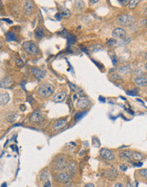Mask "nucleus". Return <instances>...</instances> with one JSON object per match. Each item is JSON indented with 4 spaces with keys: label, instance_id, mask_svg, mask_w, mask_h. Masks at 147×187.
I'll return each mask as SVG.
<instances>
[{
    "label": "nucleus",
    "instance_id": "f257e3e1",
    "mask_svg": "<svg viewBox=\"0 0 147 187\" xmlns=\"http://www.w3.org/2000/svg\"><path fill=\"white\" fill-rule=\"evenodd\" d=\"M54 93V87L49 83H44L40 86L38 90V95L40 98H48Z\"/></svg>",
    "mask_w": 147,
    "mask_h": 187
},
{
    "label": "nucleus",
    "instance_id": "f03ea898",
    "mask_svg": "<svg viewBox=\"0 0 147 187\" xmlns=\"http://www.w3.org/2000/svg\"><path fill=\"white\" fill-rule=\"evenodd\" d=\"M22 48L26 53L29 54L31 55H35L39 54V48L36 45V43L33 41H27L22 44Z\"/></svg>",
    "mask_w": 147,
    "mask_h": 187
},
{
    "label": "nucleus",
    "instance_id": "7ed1b4c3",
    "mask_svg": "<svg viewBox=\"0 0 147 187\" xmlns=\"http://www.w3.org/2000/svg\"><path fill=\"white\" fill-rule=\"evenodd\" d=\"M134 19L128 15H121L117 18V22L124 26H129L134 22Z\"/></svg>",
    "mask_w": 147,
    "mask_h": 187
},
{
    "label": "nucleus",
    "instance_id": "20e7f679",
    "mask_svg": "<svg viewBox=\"0 0 147 187\" xmlns=\"http://www.w3.org/2000/svg\"><path fill=\"white\" fill-rule=\"evenodd\" d=\"M99 153H100V156H101L103 159H105V160L112 161L115 159L114 154L112 153L111 150H110L108 149H105V148L101 149Z\"/></svg>",
    "mask_w": 147,
    "mask_h": 187
},
{
    "label": "nucleus",
    "instance_id": "39448f33",
    "mask_svg": "<svg viewBox=\"0 0 147 187\" xmlns=\"http://www.w3.org/2000/svg\"><path fill=\"white\" fill-rule=\"evenodd\" d=\"M66 168V162L64 157H60L55 162V169L57 171H62Z\"/></svg>",
    "mask_w": 147,
    "mask_h": 187
},
{
    "label": "nucleus",
    "instance_id": "423d86ee",
    "mask_svg": "<svg viewBox=\"0 0 147 187\" xmlns=\"http://www.w3.org/2000/svg\"><path fill=\"white\" fill-rule=\"evenodd\" d=\"M44 117L40 112H34L30 117V122L32 123H40L43 122Z\"/></svg>",
    "mask_w": 147,
    "mask_h": 187
},
{
    "label": "nucleus",
    "instance_id": "0eeeda50",
    "mask_svg": "<svg viewBox=\"0 0 147 187\" xmlns=\"http://www.w3.org/2000/svg\"><path fill=\"white\" fill-rule=\"evenodd\" d=\"M125 35L126 31L122 27H117L112 31V37L114 38H122Z\"/></svg>",
    "mask_w": 147,
    "mask_h": 187
},
{
    "label": "nucleus",
    "instance_id": "6e6552de",
    "mask_svg": "<svg viewBox=\"0 0 147 187\" xmlns=\"http://www.w3.org/2000/svg\"><path fill=\"white\" fill-rule=\"evenodd\" d=\"M90 104V101L88 100L87 98H81L77 101V103H76V107L78 109H81V110H83V109H86Z\"/></svg>",
    "mask_w": 147,
    "mask_h": 187
},
{
    "label": "nucleus",
    "instance_id": "1a4fd4ad",
    "mask_svg": "<svg viewBox=\"0 0 147 187\" xmlns=\"http://www.w3.org/2000/svg\"><path fill=\"white\" fill-rule=\"evenodd\" d=\"M34 7H35V5H34V3L33 1H27L26 4H25V10H24L25 15L26 16L31 15L34 10Z\"/></svg>",
    "mask_w": 147,
    "mask_h": 187
},
{
    "label": "nucleus",
    "instance_id": "9d476101",
    "mask_svg": "<svg viewBox=\"0 0 147 187\" xmlns=\"http://www.w3.org/2000/svg\"><path fill=\"white\" fill-rule=\"evenodd\" d=\"M134 83L138 87H140V88H143V87H146L147 84V79L146 77H143V76H140V77H137L134 80Z\"/></svg>",
    "mask_w": 147,
    "mask_h": 187
},
{
    "label": "nucleus",
    "instance_id": "9b49d317",
    "mask_svg": "<svg viewBox=\"0 0 147 187\" xmlns=\"http://www.w3.org/2000/svg\"><path fill=\"white\" fill-rule=\"evenodd\" d=\"M58 180L62 183H70L71 182V176L67 173H60L58 176Z\"/></svg>",
    "mask_w": 147,
    "mask_h": 187
},
{
    "label": "nucleus",
    "instance_id": "f8f14e48",
    "mask_svg": "<svg viewBox=\"0 0 147 187\" xmlns=\"http://www.w3.org/2000/svg\"><path fill=\"white\" fill-rule=\"evenodd\" d=\"M66 97V93L65 92H59L57 94H55V95L53 97V101L56 102H61L63 101Z\"/></svg>",
    "mask_w": 147,
    "mask_h": 187
},
{
    "label": "nucleus",
    "instance_id": "ddd939ff",
    "mask_svg": "<svg viewBox=\"0 0 147 187\" xmlns=\"http://www.w3.org/2000/svg\"><path fill=\"white\" fill-rule=\"evenodd\" d=\"M66 168L68 169L69 174L71 175H74L76 174V172H77V168H76V164L74 162H70L69 164L66 166Z\"/></svg>",
    "mask_w": 147,
    "mask_h": 187
},
{
    "label": "nucleus",
    "instance_id": "4468645a",
    "mask_svg": "<svg viewBox=\"0 0 147 187\" xmlns=\"http://www.w3.org/2000/svg\"><path fill=\"white\" fill-rule=\"evenodd\" d=\"M66 125V120L65 119H60V120H57L55 123L54 124V128L55 130H60L63 128H65V126Z\"/></svg>",
    "mask_w": 147,
    "mask_h": 187
},
{
    "label": "nucleus",
    "instance_id": "2eb2a0df",
    "mask_svg": "<svg viewBox=\"0 0 147 187\" xmlns=\"http://www.w3.org/2000/svg\"><path fill=\"white\" fill-rule=\"evenodd\" d=\"M131 155H132V151L128 150H126L123 151H121L119 154L120 158L121 160L122 161H128L131 158Z\"/></svg>",
    "mask_w": 147,
    "mask_h": 187
},
{
    "label": "nucleus",
    "instance_id": "dca6fc26",
    "mask_svg": "<svg viewBox=\"0 0 147 187\" xmlns=\"http://www.w3.org/2000/svg\"><path fill=\"white\" fill-rule=\"evenodd\" d=\"M32 72H33V74L38 79H43L45 77V72L42 71V70H39L38 68H32Z\"/></svg>",
    "mask_w": 147,
    "mask_h": 187
},
{
    "label": "nucleus",
    "instance_id": "f3484780",
    "mask_svg": "<svg viewBox=\"0 0 147 187\" xmlns=\"http://www.w3.org/2000/svg\"><path fill=\"white\" fill-rule=\"evenodd\" d=\"M10 101V95L8 93L0 95V106H4Z\"/></svg>",
    "mask_w": 147,
    "mask_h": 187
},
{
    "label": "nucleus",
    "instance_id": "a211bd4d",
    "mask_svg": "<svg viewBox=\"0 0 147 187\" xmlns=\"http://www.w3.org/2000/svg\"><path fill=\"white\" fill-rule=\"evenodd\" d=\"M106 175L108 176V178L111 179V180H114L116 179L117 175H118V172L117 171L115 168H111V169H109L106 172Z\"/></svg>",
    "mask_w": 147,
    "mask_h": 187
},
{
    "label": "nucleus",
    "instance_id": "6ab92c4d",
    "mask_svg": "<svg viewBox=\"0 0 147 187\" xmlns=\"http://www.w3.org/2000/svg\"><path fill=\"white\" fill-rule=\"evenodd\" d=\"M35 36L38 37V39H41V38H43L44 36V28L41 27H38L36 28V30H35Z\"/></svg>",
    "mask_w": 147,
    "mask_h": 187
},
{
    "label": "nucleus",
    "instance_id": "aec40b11",
    "mask_svg": "<svg viewBox=\"0 0 147 187\" xmlns=\"http://www.w3.org/2000/svg\"><path fill=\"white\" fill-rule=\"evenodd\" d=\"M12 83H13V80L11 79L10 77H6L1 82V87L8 88V87H10L12 85Z\"/></svg>",
    "mask_w": 147,
    "mask_h": 187
},
{
    "label": "nucleus",
    "instance_id": "412c9836",
    "mask_svg": "<svg viewBox=\"0 0 147 187\" xmlns=\"http://www.w3.org/2000/svg\"><path fill=\"white\" fill-rule=\"evenodd\" d=\"M131 158H133L134 160L135 161H141L144 158V156L140 152H138V151H134L132 152V155H131Z\"/></svg>",
    "mask_w": 147,
    "mask_h": 187
},
{
    "label": "nucleus",
    "instance_id": "4be33fe9",
    "mask_svg": "<svg viewBox=\"0 0 147 187\" xmlns=\"http://www.w3.org/2000/svg\"><path fill=\"white\" fill-rule=\"evenodd\" d=\"M131 71V67L129 66H122L118 69V73L120 74H127V73H129Z\"/></svg>",
    "mask_w": 147,
    "mask_h": 187
},
{
    "label": "nucleus",
    "instance_id": "5701e85b",
    "mask_svg": "<svg viewBox=\"0 0 147 187\" xmlns=\"http://www.w3.org/2000/svg\"><path fill=\"white\" fill-rule=\"evenodd\" d=\"M6 40L9 41V42L16 41V40H17L16 35L13 32H8V33H6Z\"/></svg>",
    "mask_w": 147,
    "mask_h": 187
},
{
    "label": "nucleus",
    "instance_id": "b1692460",
    "mask_svg": "<svg viewBox=\"0 0 147 187\" xmlns=\"http://www.w3.org/2000/svg\"><path fill=\"white\" fill-rule=\"evenodd\" d=\"M58 16H60L61 17H65V18H67V17H69L70 15H71V12L69 10H67V9H65L64 10L60 11L59 14H57Z\"/></svg>",
    "mask_w": 147,
    "mask_h": 187
},
{
    "label": "nucleus",
    "instance_id": "393cba45",
    "mask_svg": "<svg viewBox=\"0 0 147 187\" xmlns=\"http://www.w3.org/2000/svg\"><path fill=\"white\" fill-rule=\"evenodd\" d=\"M139 3H140V1H139V0H133V1H129V3H128V4H128V7H129L130 9H134Z\"/></svg>",
    "mask_w": 147,
    "mask_h": 187
},
{
    "label": "nucleus",
    "instance_id": "a878e982",
    "mask_svg": "<svg viewBox=\"0 0 147 187\" xmlns=\"http://www.w3.org/2000/svg\"><path fill=\"white\" fill-rule=\"evenodd\" d=\"M86 114H87V112H77L76 115H75V119H76V120H80V119L82 118H83Z\"/></svg>",
    "mask_w": 147,
    "mask_h": 187
},
{
    "label": "nucleus",
    "instance_id": "bb28decb",
    "mask_svg": "<svg viewBox=\"0 0 147 187\" xmlns=\"http://www.w3.org/2000/svg\"><path fill=\"white\" fill-rule=\"evenodd\" d=\"M75 5H76V8H78L79 10H82V8H84V3L82 2V1H76Z\"/></svg>",
    "mask_w": 147,
    "mask_h": 187
},
{
    "label": "nucleus",
    "instance_id": "cd10ccee",
    "mask_svg": "<svg viewBox=\"0 0 147 187\" xmlns=\"http://www.w3.org/2000/svg\"><path fill=\"white\" fill-rule=\"evenodd\" d=\"M139 174H140V176L144 177V178H146V176H147L146 168H145V169H142V170H140V171L139 172Z\"/></svg>",
    "mask_w": 147,
    "mask_h": 187
},
{
    "label": "nucleus",
    "instance_id": "c85d7f7f",
    "mask_svg": "<svg viewBox=\"0 0 147 187\" xmlns=\"http://www.w3.org/2000/svg\"><path fill=\"white\" fill-rule=\"evenodd\" d=\"M50 186H51V183L49 181V180L43 182V187H50Z\"/></svg>",
    "mask_w": 147,
    "mask_h": 187
},
{
    "label": "nucleus",
    "instance_id": "c756f323",
    "mask_svg": "<svg viewBox=\"0 0 147 187\" xmlns=\"http://www.w3.org/2000/svg\"><path fill=\"white\" fill-rule=\"evenodd\" d=\"M120 168H121V170H122V171H126L127 168H128V167H127L125 164H123V165L120 166Z\"/></svg>",
    "mask_w": 147,
    "mask_h": 187
},
{
    "label": "nucleus",
    "instance_id": "7c9ffc66",
    "mask_svg": "<svg viewBox=\"0 0 147 187\" xmlns=\"http://www.w3.org/2000/svg\"><path fill=\"white\" fill-rule=\"evenodd\" d=\"M114 187H124V186L122 183H117L114 186Z\"/></svg>",
    "mask_w": 147,
    "mask_h": 187
},
{
    "label": "nucleus",
    "instance_id": "2f4dec72",
    "mask_svg": "<svg viewBox=\"0 0 147 187\" xmlns=\"http://www.w3.org/2000/svg\"><path fill=\"white\" fill-rule=\"evenodd\" d=\"M121 3H122V5H127L129 3V1H121Z\"/></svg>",
    "mask_w": 147,
    "mask_h": 187
},
{
    "label": "nucleus",
    "instance_id": "473e14b6",
    "mask_svg": "<svg viewBox=\"0 0 147 187\" xmlns=\"http://www.w3.org/2000/svg\"><path fill=\"white\" fill-rule=\"evenodd\" d=\"M84 187H94V186L93 185L92 183H88V184H87Z\"/></svg>",
    "mask_w": 147,
    "mask_h": 187
},
{
    "label": "nucleus",
    "instance_id": "72a5a7b5",
    "mask_svg": "<svg viewBox=\"0 0 147 187\" xmlns=\"http://www.w3.org/2000/svg\"><path fill=\"white\" fill-rule=\"evenodd\" d=\"M69 85L71 86V89H74V90H75V89H76V87H74V86H73V84H71V83H69Z\"/></svg>",
    "mask_w": 147,
    "mask_h": 187
},
{
    "label": "nucleus",
    "instance_id": "f704fd0d",
    "mask_svg": "<svg viewBox=\"0 0 147 187\" xmlns=\"http://www.w3.org/2000/svg\"><path fill=\"white\" fill-rule=\"evenodd\" d=\"M89 3H91V4H97L98 3V1L96 0V1H92V0H90L89 1Z\"/></svg>",
    "mask_w": 147,
    "mask_h": 187
},
{
    "label": "nucleus",
    "instance_id": "c9c22d12",
    "mask_svg": "<svg viewBox=\"0 0 147 187\" xmlns=\"http://www.w3.org/2000/svg\"><path fill=\"white\" fill-rule=\"evenodd\" d=\"M127 187H134V186H133V185H131V184H128Z\"/></svg>",
    "mask_w": 147,
    "mask_h": 187
},
{
    "label": "nucleus",
    "instance_id": "e433bc0d",
    "mask_svg": "<svg viewBox=\"0 0 147 187\" xmlns=\"http://www.w3.org/2000/svg\"><path fill=\"white\" fill-rule=\"evenodd\" d=\"M2 44H3V43H2V42L0 41V48H1V47H2Z\"/></svg>",
    "mask_w": 147,
    "mask_h": 187
},
{
    "label": "nucleus",
    "instance_id": "4c0bfd02",
    "mask_svg": "<svg viewBox=\"0 0 147 187\" xmlns=\"http://www.w3.org/2000/svg\"><path fill=\"white\" fill-rule=\"evenodd\" d=\"M5 186H6V184H4V185H3V187H5Z\"/></svg>",
    "mask_w": 147,
    "mask_h": 187
}]
</instances>
